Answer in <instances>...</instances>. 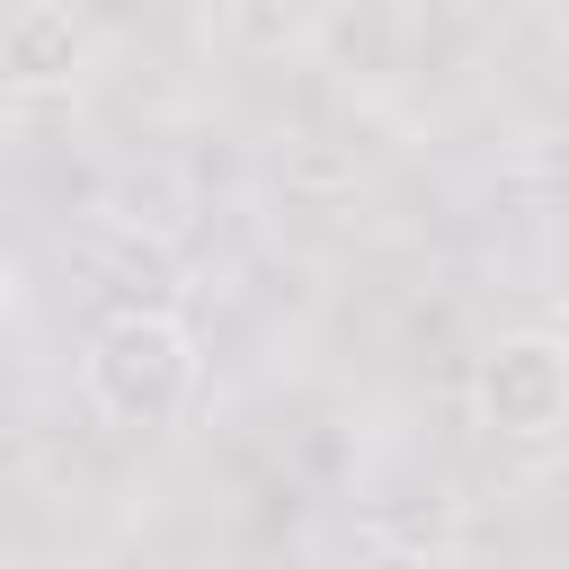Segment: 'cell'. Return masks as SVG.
Instances as JSON below:
<instances>
[{
    "label": "cell",
    "mask_w": 569,
    "mask_h": 569,
    "mask_svg": "<svg viewBox=\"0 0 569 569\" xmlns=\"http://www.w3.org/2000/svg\"><path fill=\"white\" fill-rule=\"evenodd\" d=\"M311 44H329L347 71L365 62V71H391V53H400V18L391 9H356V18H320V36Z\"/></svg>",
    "instance_id": "obj_4"
},
{
    "label": "cell",
    "mask_w": 569,
    "mask_h": 569,
    "mask_svg": "<svg viewBox=\"0 0 569 569\" xmlns=\"http://www.w3.org/2000/svg\"><path fill=\"white\" fill-rule=\"evenodd\" d=\"M213 36H231V44H249V53H293V44L320 36V18H302V9H222Z\"/></svg>",
    "instance_id": "obj_5"
},
{
    "label": "cell",
    "mask_w": 569,
    "mask_h": 569,
    "mask_svg": "<svg viewBox=\"0 0 569 569\" xmlns=\"http://www.w3.org/2000/svg\"><path fill=\"white\" fill-rule=\"evenodd\" d=\"M471 409H480V427H498V436H560L569 427V338H551V329H507L489 356H480V373H471Z\"/></svg>",
    "instance_id": "obj_2"
},
{
    "label": "cell",
    "mask_w": 569,
    "mask_h": 569,
    "mask_svg": "<svg viewBox=\"0 0 569 569\" xmlns=\"http://www.w3.org/2000/svg\"><path fill=\"white\" fill-rule=\"evenodd\" d=\"M560 44H569V18H560Z\"/></svg>",
    "instance_id": "obj_7"
},
{
    "label": "cell",
    "mask_w": 569,
    "mask_h": 569,
    "mask_svg": "<svg viewBox=\"0 0 569 569\" xmlns=\"http://www.w3.org/2000/svg\"><path fill=\"white\" fill-rule=\"evenodd\" d=\"M98 53V27L62 0H36L0 27V89L9 98H71V80L89 71Z\"/></svg>",
    "instance_id": "obj_3"
},
{
    "label": "cell",
    "mask_w": 569,
    "mask_h": 569,
    "mask_svg": "<svg viewBox=\"0 0 569 569\" xmlns=\"http://www.w3.org/2000/svg\"><path fill=\"white\" fill-rule=\"evenodd\" d=\"M80 400L124 427V436H151V427H178V409L196 400V338L178 311H116L89 329L80 347Z\"/></svg>",
    "instance_id": "obj_1"
},
{
    "label": "cell",
    "mask_w": 569,
    "mask_h": 569,
    "mask_svg": "<svg viewBox=\"0 0 569 569\" xmlns=\"http://www.w3.org/2000/svg\"><path fill=\"white\" fill-rule=\"evenodd\" d=\"M18 302H27V276H18V258H9V249H0V329H9V320H18Z\"/></svg>",
    "instance_id": "obj_6"
}]
</instances>
